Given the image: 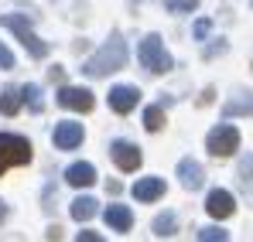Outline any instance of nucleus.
<instances>
[{"instance_id":"b1692460","label":"nucleus","mask_w":253,"mask_h":242,"mask_svg":"<svg viewBox=\"0 0 253 242\" xmlns=\"http://www.w3.org/2000/svg\"><path fill=\"white\" fill-rule=\"evenodd\" d=\"M76 239H79V242H99V239H103V236H99V232H89V229H85V232H79V236H76Z\"/></svg>"},{"instance_id":"6e6552de","label":"nucleus","mask_w":253,"mask_h":242,"mask_svg":"<svg viewBox=\"0 0 253 242\" xmlns=\"http://www.w3.org/2000/svg\"><path fill=\"white\" fill-rule=\"evenodd\" d=\"M137 103H140V89L137 85H113L110 89V109L113 113L126 116V113L137 109Z\"/></svg>"},{"instance_id":"39448f33","label":"nucleus","mask_w":253,"mask_h":242,"mask_svg":"<svg viewBox=\"0 0 253 242\" xmlns=\"http://www.w3.org/2000/svg\"><path fill=\"white\" fill-rule=\"evenodd\" d=\"M206 150H209L212 157H233L240 150V130L229 126V123H219L206 137Z\"/></svg>"},{"instance_id":"412c9836","label":"nucleus","mask_w":253,"mask_h":242,"mask_svg":"<svg viewBox=\"0 0 253 242\" xmlns=\"http://www.w3.org/2000/svg\"><path fill=\"white\" fill-rule=\"evenodd\" d=\"M165 7H168L171 14H192L199 7V0H165Z\"/></svg>"},{"instance_id":"0eeeda50","label":"nucleus","mask_w":253,"mask_h":242,"mask_svg":"<svg viewBox=\"0 0 253 242\" xmlns=\"http://www.w3.org/2000/svg\"><path fill=\"white\" fill-rule=\"evenodd\" d=\"M110 154H113V161H117L120 171H137L140 161H144L140 147H137V143H130V140H113V143H110Z\"/></svg>"},{"instance_id":"2eb2a0df","label":"nucleus","mask_w":253,"mask_h":242,"mask_svg":"<svg viewBox=\"0 0 253 242\" xmlns=\"http://www.w3.org/2000/svg\"><path fill=\"white\" fill-rule=\"evenodd\" d=\"M69 211H72V218H76V222H89V218L96 215V198H76Z\"/></svg>"},{"instance_id":"5701e85b","label":"nucleus","mask_w":253,"mask_h":242,"mask_svg":"<svg viewBox=\"0 0 253 242\" xmlns=\"http://www.w3.org/2000/svg\"><path fill=\"white\" fill-rule=\"evenodd\" d=\"M0 69H3V72H10V69H14V55H10V48H7V44H0Z\"/></svg>"},{"instance_id":"f257e3e1","label":"nucleus","mask_w":253,"mask_h":242,"mask_svg":"<svg viewBox=\"0 0 253 242\" xmlns=\"http://www.w3.org/2000/svg\"><path fill=\"white\" fill-rule=\"evenodd\" d=\"M126 65V44L120 35H110V41L92 55V58H85L83 62V72L89 79H103V75H110V72H120Z\"/></svg>"},{"instance_id":"1a4fd4ad","label":"nucleus","mask_w":253,"mask_h":242,"mask_svg":"<svg viewBox=\"0 0 253 242\" xmlns=\"http://www.w3.org/2000/svg\"><path fill=\"white\" fill-rule=\"evenodd\" d=\"M51 140H55V147H58V150H76V147L83 143V123H76V120H62L58 126H55Z\"/></svg>"},{"instance_id":"f03ea898","label":"nucleus","mask_w":253,"mask_h":242,"mask_svg":"<svg viewBox=\"0 0 253 242\" xmlns=\"http://www.w3.org/2000/svg\"><path fill=\"white\" fill-rule=\"evenodd\" d=\"M35 157V147L28 137H17V133H0V177L7 167H24Z\"/></svg>"},{"instance_id":"393cba45","label":"nucleus","mask_w":253,"mask_h":242,"mask_svg":"<svg viewBox=\"0 0 253 242\" xmlns=\"http://www.w3.org/2000/svg\"><path fill=\"white\" fill-rule=\"evenodd\" d=\"M206 35H209V21H199L195 24V38H206Z\"/></svg>"},{"instance_id":"6ab92c4d","label":"nucleus","mask_w":253,"mask_h":242,"mask_svg":"<svg viewBox=\"0 0 253 242\" xmlns=\"http://www.w3.org/2000/svg\"><path fill=\"white\" fill-rule=\"evenodd\" d=\"M17 92H21V103L31 106V113H42V89H38V85H24V89H17Z\"/></svg>"},{"instance_id":"9b49d317","label":"nucleus","mask_w":253,"mask_h":242,"mask_svg":"<svg viewBox=\"0 0 253 242\" xmlns=\"http://www.w3.org/2000/svg\"><path fill=\"white\" fill-rule=\"evenodd\" d=\"M178 177H181V188H188V191H199V188L206 184L202 164L192 161V157H181V161H178Z\"/></svg>"},{"instance_id":"aec40b11","label":"nucleus","mask_w":253,"mask_h":242,"mask_svg":"<svg viewBox=\"0 0 253 242\" xmlns=\"http://www.w3.org/2000/svg\"><path fill=\"white\" fill-rule=\"evenodd\" d=\"M226 116H236V113H253V99L250 92H247V99H233V103H226V109H222Z\"/></svg>"},{"instance_id":"f8f14e48","label":"nucleus","mask_w":253,"mask_h":242,"mask_svg":"<svg viewBox=\"0 0 253 242\" xmlns=\"http://www.w3.org/2000/svg\"><path fill=\"white\" fill-rule=\"evenodd\" d=\"M103 218H106V225H110L113 232H130V229H133V211H130L126 205H110V208L103 211Z\"/></svg>"},{"instance_id":"423d86ee","label":"nucleus","mask_w":253,"mask_h":242,"mask_svg":"<svg viewBox=\"0 0 253 242\" xmlns=\"http://www.w3.org/2000/svg\"><path fill=\"white\" fill-rule=\"evenodd\" d=\"M58 103H62L65 109H76V113H89V109L96 106L92 92L83 89V85H62V89H58Z\"/></svg>"},{"instance_id":"f3484780","label":"nucleus","mask_w":253,"mask_h":242,"mask_svg":"<svg viewBox=\"0 0 253 242\" xmlns=\"http://www.w3.org/2000/svg\"><path fill=\"white\" fill-rule=\"evenodd\" d=\"M17 109H21V92L17 89H3L0 92V113L3 116H14Z\"/></svg>"},{"instance_id":"20e7f679","label":"nucleus","mask_w":253,"mask_h":242,"mask_svg":"<svg viewBox=\"0 0 253 242\" xmlns=\"http://www.w3.org/2000/svg\"><path fill=\"white\" fill-rule=\"evenodd\" d=\"M0 24H3L7 31H14V35H17V41L28 48V55H31V58H48V44L35 35V28L28 24V17H24V14H3V17H0Z\"/></svg>"},{"instance_id":"4468645a","label":"nucleus","mask_w":253,"mask_h":242,"mask_svg":"<svg viewBox=\"0 0 253 242\" xmlns=\"http://www.w3.org/2000/svg\"><path fill=\"white\" fill-rule=\"evenodd\" d=\"M65 181H69L72 188H89V184L96 181V167H92V164H85V161L72 164V167L65 171Z\"/></svg>"},{"instance_id":"7ed1b4c3","label":"nucleus","mask_w":253,"mask_h":242,"mask_svg":"<svg viewBox=\"0 0 253 242\" xmlns=\"http://www.w3.org/2000/svg\"><path fill=\"white\" fill-rule=\"evenodd\" d=\"M137 58H140V65L151 72V75H165V72H171V55L165 51V41H161V35H147V38L140 41V48H137Z\"/></svg>"},{"instance_id":"9d476101","label":"nucleus","mask_w":253,"mask_h":242,"mask_svg":"<svg viewBox=\"0 0 253 242\" xmlns=\"http://www.w3.org/2000/svg\"><path fill=\"white\" fill-rule=\"evenodd\" d=\"M206 211H209L212 218H229L233 211H236V198L229 195V191H222V188H215V191H209V198H206Z\"/></svg>"},{"instance_id":"ddd939ff","label":"nucleus","mask_w":253,"mask_h":242,"mask_svg":"<svg viewBox=\"0 0 253 242\" xmlns=\"http://www.w3.org/2000/svg\"><path fill=\"white\" fill-rule=\"evenodd\" d=\"M165 195V181L161 177H137L133 184V198L137 202H158Z\"/></svg>"},{"instance_id":"4be33fe9","label":"nucleus","mask_w":253,"mask_h":242,"mask_svg":"<svg viewBox=\"0 0 253 242\" xmlns=\"http://www.w3.org/2000/svg\"><path fill=\"white\" fill-rule=\"evenodd\" d=\"M199 239H202V242H226V239H229V232H222V229L209 225V229H202V232H199Z\"/></svg>"},{"instance_id":"a878e982","label":"nucleus","mask_w":253,"mask_h":242,"mask_svg":"<svg viewBox=\"0 0 253 242\" xmlns=\"http://www.w3.org/2000/svg\"><path fill=\"white\" fill-rule=\"evenodd\" d=\"M3 218H7V202L0 198V222H3Z\"/></svg>"},{"instance_id":"dca6fc26","label":"nucleus","mask_w":253,"mask_h":242,"mask_svg":"<svg viewBox=\"0 0 253 242\" xmlns=\"http://www.w3.org/2000/svg\"><path fill=\"white\" fill-rule=\"evenodd\" d=\"M174 225H178L174 211H165V215H158V218H154V236H158V239H168V236H174Z\"/></svg>"},{"instance_id":"a211bd4d","label":"nucleus","mask_w":253,"mask_h":242,"mask_svg":"<svg viewBox=\"0 0 253 242\" xmlns=\"http://www.w3.org/2000/svg\"><path fill=\"white\" fill-rule=\"evenodd\" d=\"M144 126H147L151 133H158V130L165 126V109H161V106H147V109H144Z\"/></svg>"}]
</instances>
